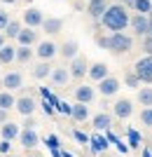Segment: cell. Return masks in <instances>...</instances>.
I'll return each instance as SVG.
<instances>
[{"label": "cell", "mask_w": 152, "mask_h": 157, "mask_svg": "<svg viewBox=\"0 0 152 157\" xmlns=\"http://www.w3.org/2000/svg\"><path fill=\"white\" fill-rule=\"evenodd\" d=\"M101 21H103V26L108 28V31H124L126 26H131V17H129V12H126V5H110L106 10V14L101 17Z\"/></svg>", "instance_id": "6da1fadb"}, {"label": "cell", "mask_w": 152, "mask_h": 157, "mask_svg": "<svg viewBox=\"0 0 152 157\" xmlns=\"http://www.w3.org/2000/svg\"><path fill=\"white\" fill-rule=\"evenodd\" d=\"M131 47H133V40L124 31H115L108 38V49L115 54H126V52H131Z\"/></svg>", "instance_id": "7a4b0ae2"}, {"label": "cell", "mask_w": 152, "mask_h": 157, "mask_svg": "<svg viewBox=\"0 0 152 157\" xmlns=\"http://www.w3.org/2000/svg\"><path fill=\"white\" fill-rule=\"evenodd\" d=\"M133 68H136V75L140 78V82H152V54L138 59Z\"/></svg>", "instance_id": "3957f363"}, {"label": "cell", "mask_w": 152, "mask_h": 157, "mask_svg": "<svg viewBox=\"0 0 152 157\" xmlns=\"http://www.w3.org/2000/svg\"><path fill=\"white\" fill-rule=\"evenodd\" d=\"M98 92H101V96H115V94L119 92V80L117 78H103L98 82Z\"/></svg>", "instance_id": "277c9868"}, {"label": "cell", "mask_w": 152, "mask_h": 157, "mask_svg": "<svg viewBox=\"0 0 152 157\" xmlns=\"http://www.w3.org/2000/svg\"><path fill=\"white\" fill-rule=\"evenodd\" d=\"M113 113H115V117H119V120L131 117V113H133V103L129 101V98H119V101H115Z\"/></svg>", "instance_id": "5b68a950"}, {"label": "cell", "mask_w": 152, "mask_h": 157, "mask_svg": "<svg viewBox=\"0 0 152 157\" xmlns=\"http://www.w3.org/2000/svg\"><path fill=\"white\" fill-rule=\"evenodd\" d=\"M131 28L138 35H147V31H150V17L147 14H136V17H131Z\"/></svg>", "instance_id": "8992f818"}, {"label": "cell", "mask_w": 152, "mask_h": 157, "mask_svg": "<svg viewBox=\"0 0 152 157\" xmlns=\"http://www.w3.org/2000/svg\"><path fill=\"white\" fill-rule=\"evenodd\" d=\"M24 24H26V26H31V28L42 26V24H45V17H42V12H40V10L28 7L26 12H24Z\"/></svg>", "instance_id": "52a82bcc"}, {"label": "cell", "mask_w": 152, "mask_h": 157, "mask_svg": "<svg viewBox=\"0 0 152 157\" xmlns=\"http://www.w3.org/2000/svg\"><path fill=\"white\" fill-rule=\"evenodd\" d=\"M56 52H59V47L54 45L52 40H45V42H40V45H38V56H40L42 61L54 59V56H56Z\"/></svg>", "instance_id": "ba28073f"}, {"label": "cell", "mask_w": 152, "mask_h": 157, "mask_svg": "<svg viewBox=\"0 0 152 157\" xmlns=\"http://www.w3.org/2000/svg\"><path fill=\"white\" fill-rule=\"evenodd\" d=\"M70 73H73V78H75V80H82L87 73H89L84 56H75V59H73V63H70Z\"/></svg>", "instance_id": "9c48e42d"}, {"label": "cell", "mask_w": 152, "mask_h": 157, "mask_svg": "<svg viewBox=\"0 0 152 157\" xmlns=\"http://www.w3.org/2000/svg\"><path fill=\"white\" fill-rule=\"evenodd\" d=\"M21 85H24V78H21V73H17V71L7 73L5 78H2V87H5V89H9V92L21 89Z\"/></svg>", "instance_id": "30bf717a"}, {"label": "cell", "mask_w": 152, "mask_h": 157, "mask_svg": "<svg viewBox=\"0 0 152 157\" xmlns=\"http://www.w3.org/2000/svg\"><path fill=\"white\" fill-rule=\"evenodd\" d=\"M19 141H21L24 148H35V145H38V134H35V129L33 127H26V129L19 134Z\"/></svg>", "instance_id": "8fae6325"}, {"label": "cell", "mask_w": 152, "mask_h": 157, "mask_svg": "<svg viewBox=\"0 0 152 157\" xmlns=\"http://www.w3.org/2000/svg\"><path fill=\"white\" fill-rule=\"evenodd\" d=\"M94 87H89V85H80L77 89H75V98H77L80 103H91L94 101Z\"/></svg>", "instance_id": "7c38bea8"}, {"label": "cell", "mask_w": 152, "mask_h": 157, "mask_svg": "<svg viewBox=\"0 0 152 157\" xmlns=\"http://www.w3.org/2000/svg\"><path fill=\"white\" fill-rule=\"evenodd\" d=\"M19 134H21L19 124H14V122H9V120H7L5 124L0 127V136L5 138V141H14V138L19 136Z\"/></svg>", "instance_id": "4fadbf2b"}, {"label": "cell", "mask_w": 152, "mask_h": 157, "mask_svg": "<svg viewBox=\"0 0 152 157\" xmlns=\"http://www.w3.org/2000/svg\"><path fill=\"white\" fill-rule=\"evenodd\" d=\"M108 0H89V14H91L94 19H101L108 10Z\"/></svg>", "instance_id": "5bb4252c"}, {"label": "cell", "mask_w": 152, "mask_h": 157, "mask_svg": "<svg viewBox=\"0 0 152 157\" xmlns=\"http://www.w3.org/2000/svg\"><path fill=\"white\" fill-rule=\"evenodd\" d=\"M42 28H45V33H49V35H56V33H61V28H63V19H59V17H47Z\"/></svg>", "instance_id": "9a60e30c"}, {"label": "cell", "mask_w": 152, "mask_h": 157, "mask_svg": "<svg viewBox=\"0 0 152 157\" xmlns=\"http://www.w3.org/2000/svg\"><path fill=\"white\" fill-rule=\"evenodd\" d=\"M73 78V73H70V68H54L52 71V80H54V85H68V80Z\"/></svg>", "instance_id": "2e32d148"}, {"label": "cell", "mask_w": 152, "mask_h": 157, "mask_svg": "<svg viewBox=\"0 0 152 157\" xmlns=\"http://www.w3.org/2000/svg\"><path fill=\"white\" fill-rule=\"evenodd\" d=\"M14 108H17V110L21 113V115H33V110H35V101L31 96H21L19 101H17V105H14Z\"/></svg>", "instance_id": "e0dca14e"}, {"label": "cell", "mask_w": 152, "mask_h": 157, "mask_svg": "<svg viewBox=\"0 0 152 157\" xmlns=\"http://www.w3.org/2000/svg\"><path fill=\"white\" fill-rule=\"evenodd\" d=\"M113 124V117L108 115V113H98L96 117H94V129L96 131H108Z\"/></svg>", "instance_id": "ac0fdd59"}, {"label": "cell", "mask_w": 152, "mask_h": 157, "mask_svg": "<svg viewBox=\"0 0 152 157\" xmlns=\"http://www.w3.org/2000/svg\"><path fill=\"white\" fill-rule=\"evenodd\" d=\"M70 117L75 120V122H87V120H89V108H87V103H75L73 105V115H70Z\"/></svg>", "instance_id": "d6986e66"}, {"label": "cell", "mask_w": 152, "mask_h": 157, "mask_svg": "<svg viewBox=\"0 0 152 157\" xmlns=\"http://www.w3.org/2000/svg\"><path fill=\"white\" fill-rule=\"evenodd\" d=\"M17 40H19V45H28V47H31L35 40H38V33H35L31 26H28V28H21V33L17 35Z\"/></svg>", "instance_id": "ffe728a7"}, {"label": "cell", "mask_w": 152, "mask_h": 157, "mask_svg": "<svg viewBox=\"0 0 152 157\" xmlns=\"http://www.w3.org/2000/svg\"><path fill=\"white\" fill-rule=\"evenodd\" d=\"M89 78H91L94 82H101L103 78H108V66L106 63H94L91 68H89Z\"/></svg>", "instance_id": "44dd1931"}, {"label": "cell", "mask_w": 152, "mask_h": 157, "mask_svg": "<svg viewBox=\"0 0 152 157\" xmlns=\"http://www.w3.org/2000/svg\"><path fill=\"white\" fill-rule=\"evenodd\" d=\"M12 61H17V47L2 45L0 47V63H12Z\"/></svg>", "instance_id": "7402d4cb"}, {"label": "cell", "mask_w": 152, "mask_h": 157, "mask_svg": "<svg viewBox=\"0 0 152 157\" xmlns=\"http://www.w3.org/2000/svg\"><path fill=\"white\" fill-rule=\"evenodd\" d=\"M17 105V98L12 96V92L9 89H5V92H0V108H5V110H9V108H14Z\"/></svg>", "instance_id": "603a6c76"}, {"label": "cell", "mask_w": 152, "mask_h": 157, "mask_svg": "<svg viewBox=\"0 0 152 157\" xmlns=\"http://www.w3.org/2000/svg\"><path fill=\"white\" fill-rule=\"evenodd\" d=\"M61 54H63L66 59H75V56H77V42H75V40H68V42H63V47H61Z\"/></svg>", "instance_id": "cb8c5ba5"}, {"label": "cell", "mask_w": 152, "mask_h": 157, "mask_svg": "<svg viewBox=\"0 0 152 157\" xmlns=\"http://www.w3.org/2000/svg\"><path fill=\"white\" fill-rule=\"evenodd\" d=\"M49 75H52V66L45 63V61L33 68V78H38V80H45V78H49Z\"/></svg>", "instance_id": "d4e9b609"}, {"label": "cell", "mask_w": 152, "mask_h": 157, "mask_svg": "<svg viewBox=\"0 0 152 157\" xmlns=\"http://www.w3.org/2000/svg\"><path fill=\"white\" fill-rule=\"evenodd\" d=\"M138 103L145 105V108L152 105V89H150V87H143V89L138 92Z\"/></svg>", "instance_id": "484cf974"}, {"label": "cell", "mask_w": 152, "mask_h": 157, "mask_svg": "<svg viewBox=\"0 0 152 157\" xmlns=\"http://www.w3.org/2000/svg\"><path fill=\"white\" fill-rule=\"evenodd\" d=\"M31 56H33V52H31V47H28V45L17 47V61H21V63H28V61H31Z\"/></svg>", "instance_id": "4316f807"}, {"label": "cell", "mask_w": 152, "mask_h": 157, "mask_svg": "<svg viewBox=\"0 0 152 157\" xmlns=\"http://www.w3.org/2000/svg\"><path fill=\"white\" fill-rule=\"evenodd\" d=\"M133 10L140 14H152V0H136L133 2Z\"/></svg>", "instance_id": "83f0119b"}, {"label": "cell", "mask_w": 152, "mask_h": 157, "mask_svg": "<svg viewBox=\"0 0 152 157\" xmlns=\"http://www.w3.org/2000/svg\"><path fill=\"white\" fill-rule=\"evenodd\" d=\"M106 148H108V141L103 136H94L91 138V150L94 152H101V150H106Z\"/></svg>", "instance_id": "f1b7e54d"}, {"label": "cell", "mask_w": 152, "mask_h": 157, "mask_svg": "<svg viewBox=\"0 0 152 157\" xmlns=\"http://www.w3.org/2000/svg\"><path fill=\"white\" fill-rule=\"evenodd\" d=\"M5 33H7V38H17L21 33V24L19 21H9V26L5 28Z\"/></svg>", "instance_id": "f546056e"}, {"label": "cell", "mask_w": 152, "mask_h": 157, "mask_svg": "<svg viewBox=\"0 0 152 157\" xmlns=\"http://www.w3.org/2000/svg\"><path fill=\"white\" fill-rule=\"evenodd\" d=\"M140 122H143L145 127H152V105L140 110Z\"/></svg>", "instance_id": "4dcf8cb0"}, {"label": "cell", "mask_w": 152, "mask_h": 157, "mask_svg": "<svg viewBox=\"0 0 152 157\" xmlns=\"http://www.w3.org/2000/svg\"><path fill=\"white\" fill-rule=\"evenodd\" d=\"M56 110L63 113V115H73V105L66 103V101H56Z\"/></svg>", "instance_id": "1f68e13d"}, {"label": "cell", "mask_w": 152, "mask_h": 157, "mask_svg": "<svg viewBox=\"0 0 152 157\" xmlns=\"http://www.w3.org/2000/svg\"><path fill=\"white\" fill-rule=\"evenodd\" d=\"M9 21H12V19H9V14H7L5 10H0V31H5V28L9 26Z\"/></svg>", "instance_id": "d6a6232c"}, {"label": "cell", "mask_w": 152, "mask_h": 157, "mask_svg": "<svg viewBox=\"0 0 152 157\" xmlns=\"http://www.w3.org/2000/svg\"><path fill=\"white\" fill-rule=\"evenodd\" d=\"M138 82H140V78L136 73H129V75H126V85L129 87H138Z\"/></svg>", "instance_id": "836d02e7"}, {"label": "cell", "mask_w": 152, "mask_h": 157, "mask_svg": "<svg viewBox=\"0 0 152 157\" xmlns=\"http://www.w3.org/2000/svg\"><path fill=\"white\" fill-rule=\"evenodd\" d=\"M129 141H131L133 148H138V145H140V136H138V134H136L133 129H129Z\"/></svg>", "instance_id": "e575fe53"}, {"label": "cell", "mask_w": 152, "mask_h": 157, "mask_svg": "<svg viewBox=\"0 0 152 157\" xmlns=\"http://www.w3.org/2000/svg\"><path fill=\"white\" fill-rule=\"evenodd\" d=\"M75 138H77L80 143H91V138L87 136L84 131H80V129H75Z\"/></svg>", "instance_id": "d590c367"}, {"label": "cell", "mask_w": 152, "mask_h": 157, "mask_svg": "<svg viewBox=\"0 0 152 157\" xmlns=\"http://www.w3.org/2000/svg\"><path fill=\"white\" fill-rule=\"evenodd\" d=\"M45 143L49 145V148H54V150H56V148H59V138L52 134V136H47V138H45Z\"/></svg>", "instance_id": "8d00e7d4"}, {"label": "cell", "mask_w": 152, "mask_h": 157, "mask_svg": "<svg viewBox=\"0 0 152 157\" xmlns=\"http://www.w3.org/2000/svg\"><path fill=\"white\" fill-rule=\"evenodd\" d=\"M143 49L147 54H152V35H145V42H143Z\"/></svg>", "instance_id": "74e56055"}, {"label": "cell", "mask_w": 152, "mask_h": 157, "mask_svg": "<svg viewBox=\"0 0 152 157\" xmlns=\"http://www.w3.org/2000/svg\"><path fill=\"white\" fill-rule=\"evenodd\" d=\"M42 110H45V113H47V115H52V113H54V110H56V108H54V105H52V103H47V98H45V103H42Z\"/></svg>", "instance_id": "f35d334b"}, {"label": "cell", "mask_w": 152, "mask_h": 157, "mask_svg": "<svg viewBox=\"0 0 152 157\" xmlns=\"http://www.w3.org/2000/svg\"><path fill=\"white\" fill-rule=\"evenodd\" d=\"M9 143H12V141H5V138H2V143H0V152H9Z\"/></svg>", "instance_id": "ab89813d"}, {"label": "cell", "mask_w": 152, "mask_h": 157, "mask_svg": "<svg viewBox=\"0 0 152 157\" xmlns=\"http://www.w3.org/2000/svg\"><path fill=\"white\" fill-rule=\"evenodd\" d=\"M7 120H9V117H7V110H5V108H0V124H5Z\"/></svg>", "instance_id": "60d3db41"}, {"label": "cell", "mask_w": 152, "mask_h": 157, "mask_svg": "<svg viewBox=\"0 0 152 157\" xmlns=\"http://www.w3.org/2000/svg\"><path fill=\"white\" fill-rule=\"evenodd\" d=\"M133 2L136 0H122V5H126V7H133Z\"/></svg>", "instance_id": "b9f144b4"}, {"label": "cell", "mask_w": 152, "mask_h": 157, "mask_svg": "<svg viewBox=\"0 0 152 157\" xmlns=\"http://www.w3.org/2000/svg\"><path fill=\"white\" fill-rule=\"evenodd\" d=\"M0 2H9V5H14V2H19V0H0Z\"/></svg>", "instance_id": "7bdbcfd3"}, {"label": "cell", "mask_w": 152, "mask_h": 157, "mask_svg": "<svg viewBox=\"0 0 152 157\" xmlns=\"http://www.w3.org/2000/svg\"><path fill=\"white\" fill-rule=\"evenodd\" d=\"M143 157H152V152H150V150H145V152H143Z\"/></svg>", "instance_id": "ee69618b"}, {"label": "cell", "mask_w": 152, "mask_h": 157, "mask_svg": "<svg viewBox=\"0 0 152 157\" xmlns=\"http://www.w3.org/2000/svg\"><path fill=\"white\" fill-rule=\"evenodd\" d=\"M61 157H73V155H70V152H61Z\"/></svg>", "instance_id": "f6af8a7d"}, {"label": "cell", "mask_w": 152, "mask_h": 157, "mask_svg": "<svg viewBox=\"0 0 152 157\" xmlns=\"http://www.w3.org/2000/svg\"><path fill=\"white\" fill-rule=\"evenodd\" d=\"M2 45H5V38H2V35H0V47H2Z\"/></svg>", "instance_id": "bcb514c9"}, {"label": "cell", "mask_w": 152, "mask_h": 157, "mask_svg": "<svg viewBox=\"0 0 152 157\" xmlns=\"http://www.w3.org/2000/svg\"><path fill=\"white\" fill-rule=\"evenodd\" d=\"M28 2H31V0H28Z\"/></svg>", "instance_id": "7dc6e473"}]
</instances>
